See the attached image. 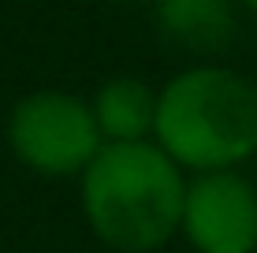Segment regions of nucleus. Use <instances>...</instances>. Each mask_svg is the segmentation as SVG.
Masks as SVG:
<instances>
[{"mask_svg": "<svg viewBox=\"0 0 257 253\" xmlns=\"http://www.w3.org/2000/svg\"><path fill=\"white\" fill-rule=\"evenodd\" d=\"M187 182L161 145L108 142L82 171V212L93 234L119 253L161 249L183 220Z\"/></svg>", "mask_w": 257, "mask_h": 253, "instance_id": "f257e3e1", "label": "nucleus"}, {"mask_svg": "<svg viewBox=\"0 0 257 253\" xmlns=\"http://www.w3.org/2000/svg\"><path fill=\"white\" fill-rule=\"evenodd\" d=\"M157 145L179 168L235 171L257 153V82L227 67H194L157 93Z\"/></svg>", "mask_w": 257, "mask_h": 253, "instance_id": "f03ea898", "label": "nucleus"}, {"mask_svg": "<svg viewBox=\"0 0 257 253\" xmlns=\"http://www.w3.org/2000/svg\"><path fill=\"white\" fill-rule=\"evenodd\" d=\"M8 145L15 160L38 175H82L101 153L93 108L64 90H34L8 116Z\"/></svg>", "mask_w": 257, "mask_h": 253, "instance_id": "7ed1b4c3", "label": "nucleus"}, {"mask_svg": "<svg viewBox=\"0 0 257 253\" xmlns=\"http://www.w3.org/2000/svg\"><path fill=\"white\" fill-rule=\"evenodd\" d=\"M198 253H257V190L238 171H205L187 186L183 220Z\"/></svg>", "mask_w": 257, "mask_h": 253, "instance_id": "20e7f679", "label": "nucleus"}, {"mask_svg": "<svg viewBox=\"0 0 257 253\" xmlns=\"http://www.w3.org/2000/svg\"><path fill=\"white\" fill-rule=\"evenodd\" d=\"M157 26L175 45L212 52L235 34V12L231 0H157Z\"/></svg>", "mask_w": 257, "mask_h": 253, "instance_id": "39448f33", "label": "nucleus"}, {"mask_svg": "<svg viewBox=\"0 0 257 253\" xmlns=\"http://www.w3.org/2000/svg\"><path fill=\"white\" fill-rule=\"evenodd\" d=\"M93 119L108 142H146L157 119V93L142 78H112L93 97Z\"/></svg>", "mask_w": 257, "mask_h": 253, "instance_id": "423d86ee", "label": "nucleus"}, {"mask_svg": "<svg viewBox=\"0 0 257 253\" xmlns=\"http://www.w3.org/2000/svg\"><path fill=\"white\" fill-rule=\"evenodd\" d=\"M242 8H250V12H257V0H242Z\"/></svg>", "mask_w": 257, "mask_h": 253, "instance_id": "0eeeda50", "label": "nucleus"}]
</instances>
